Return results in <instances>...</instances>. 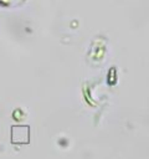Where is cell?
I'll return each mask as SVG.
<instances>
[{"mask_svg":"<svg viewBox=\"0 0 149 159\" xmlns=\"http://www.w3.org/2000/svg\"><path fill=\"white\" fill-rule=\"evenodd\" d=\"M30 129L26 125H16L11 129V143L12 144H27L30 142Z\"/></svg>","mask_w":149,"mask_h":159,"instance_id":"obj_1","label":"cell"}]
</instances>
